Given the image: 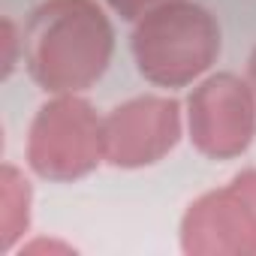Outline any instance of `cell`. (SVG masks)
Returning a JSON list of instances; mask_svg holds the SVG:
<instances>
[{"mask_svg":"<svg viewBox=\"0 0 256 256\" xmlns=\"http://www.w3.org/2000/svg\"><path fill=\"white\" fill-rule=\"evenodd\" d=\"M114 30L96 0H42L24 28V66L46 94L96 84L112 60Z\"/></svg>","mask_w":256,"mask_h":256,"instance_id":"obj_1","label":"cell"},{"mask_svg":"<svg viewBox=\"0 0 256 256\" xmlns=\"http://www.w3.org/2000/svg\"><path fill=\"white\" fill-rule=\"evenodd\" d=\"M130 46L139 72L151 84L184 88L214 66L220 24L193 0H172L136 22Z\"/></svg>","mask_w":256,"mask_h":256,"instance_id":"obj_2","label":"cell"},{"mask_svg":"<svg viewBox=\"0 0 256 256\" xmlns=\"http://www.w3.org/2000/svg\"><path fill=\"white\" fill-rule=\"evenodd\" d=\"M102 154V118L78 94H54L30 120L28 163L46 181H78L90 175Z\"/></svg>","mask_w":256,"mask_h":256,"instance_id":"obj_3","label":"cell"},{"mask_svg":"<svg viewBox=\"0 0 256 256\" xmlns=\"http://www.w3.org/2000/svg\"><path fill=\"white\" fill-rule=\"evenodd\" d=\"M187 256H256V169L190 202L181 220Z\"/></svg>","mask_w":256,"mask_h":256,"instance_id":"obj_4","label":"cell"},{"mask_svg":"<svg viewBox=\"0 0 256 256\" xmlns=\"http://www.w3.org/2000/svg\"><path fill=\"white\" fill-rule=\"evenodd\" d=\"M187 126L193 148L208 160L241 157L256 136V94L235 72H217L199 82L187 100Z\"/></svg>","mask_w":256,"mask_h":256,"instance_id":"obj_5","label":"cell"},{"mask_svg":"<svg viewBox=\"0 0 256 256\" xmlns=\"http://www.w3.org/2000/svg\"><path fill=\"white\" fill-rule=\"evenodd\" d=\"M181 139V106L172 96H133L102 114V154L114 169L160 163Z\"/></svg>","mask_w":256,"mask_h":256,"instance_id":"obj_6","label":"cell"},{"mask_svg":"<svg viewBox=\"0 0 256 256\" xmlns=\"http://www.w3.org/2000/svg\"><path fill=\"white\" fill-rule=\"evenodd\" d=\"M4 190V214H0V250L10 253L16 241L28 232L30 223V184L16 166H4L0 172Z\"/></svg>","mask_w":256,"mask_h":256,"instance_id":"obj_7","label":"cell"},{"mask_svg":"<svg viewBox=\"0 0 256 256\" xmlns=\"http://www.w3.org/2000/svg\"><path fill=\"white\" fill-rule=\"evenodd\" d=\"M0 48H4V58H0L4 70H0V76L10 78L18 64V48H24V36H18L12 18H0Z\"/></svg>","mask_w":256,"mask_h":256,"instance_id":"obj_8","label":"cell"},{"mask_svg":"<svg viewBox=\"0 0 256 256\" xmlns=\"http://www.w3.org/2000/svg\"><path fill=\"white\" fill-rule=\"evenodd\" d=\"M106 4H108L124 22H139L142 16L154 12V10L163 6V4H172V0H106Z\"/></svg>","mask_w":256,"mask_h":256,"instance_id":"obj_9","label":"cell"},{"mask_svg":"<svg viewBox=\"0 0 256 256\" xmlns=\"http://www.w3.org/2000/svg\"><path fill=\"white\" fill-rule=\"evenodd\" d=\"M40 250H60V253H72V247L70 244H60V241H34V244H24L22 247V253H40Z\"/></svg>","mask_w":256,"mask_h":256,"instance_id":"obj_10","label":"cell"},{"mask_svg":"<svg viewBox=\"0 0 256 256\" xmlns=\"http://www.w3.org/2000/svg\"><path fill=\"white\" fill-rule=\"evenodd\" d=\"M247 76H250V88L256 94V48L250 52V60H247Z\"/></svg>","mask_w":256,"mask_h":256,"instance_id":"obj_11","label":"cell"}]
</instances>
